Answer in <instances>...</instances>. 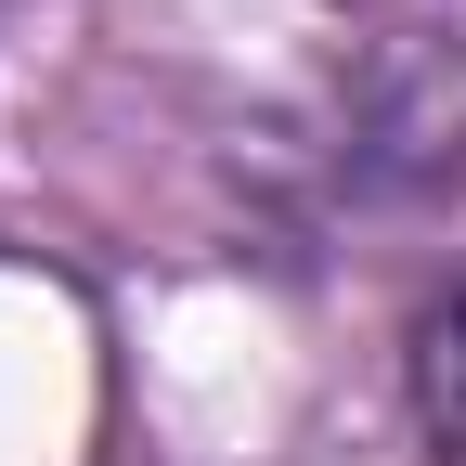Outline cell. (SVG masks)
Listing matches in <instances>:
<instances>
[{"instance_id": "obj_1", "label": "cell", "mask_w": 466, "mask_h": 466, "mask_svg": "<svg viewBox=\"0 0 466 466\" xmlns=\"http://www.w3.org/2000/svg\"><path fill=\"white\" fill-rule=\"evenodd\" d=\"M415 428H428V453L441 466H466V272L428 299V324H415Z\"/></svg>"}]
</instances>
